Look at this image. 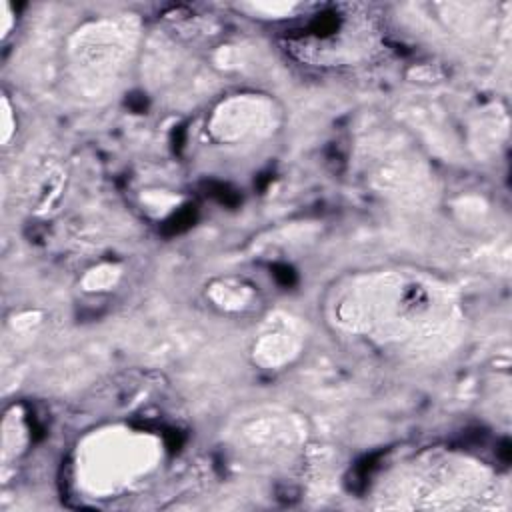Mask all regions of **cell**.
I'll return each mask as SVG.
<instances>
[{"label": "cell", "instance_id": "3957f363", "mask_svg": "<svg viewBox=\"0 0 512 512\" xmlns=\"http://www.w3.org/2000/svg\"><path fill=\"white\" fill-rule=\"evenodd\" d=\"M10 132H12V122H10V108H8V102L4 100L2 104V142L6 144L8 138H10Z\"/></svg>", "mask_w": 512, "mask_h": 512}, {"label": "cell", "instance_id": "6da1fadb", "mask_svg": "<svg viewBox=\"0 0 512 512\" xmlns=\"http://www.w3.org/2000/svg\"><path fill=\"white\" fill-rule=\"evenodd\" d=\"M352 296L344 298L340 308H352L340 314L342 322L354 328L376 332L378 338H408L420 336L422 328L430 322L428 312L432 302L426 300L428 292L420 284H408L402 278H372V282H358Z\"/></svg>", "mask_w": 512, "mask_h": 512}, {"label": "cell", "instance_id": "7a4b0ae2", "mask_svg": "<svg viewBox=\"0 0 512 512\" xmlns=\"http://www.w3.org/2000/svg\"><path fill=\"white\" fill-rule=\"evenodd\" d=\"M132 442L122 436L104 438L100 446L92 444L88 446V460H86V472H88V484H92L96 490H112L118 484H122V478H130L138 464H130L128 460V448Z\"/></svg>", "mask_w": 512, "mask_h": 512}]
</instances>
